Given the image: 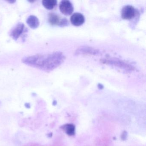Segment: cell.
Masks as SVG:
<instances>
[{"label":"cell","mask_w":146,"mask_h":146,"mask_svg":"<svg viewBox=\"0 0 146 146\" xmlns=\"http://www.w3.org/2000/svg\"><path fill=\"white\" fill-rule=\"evenodd\" d=\"M27 23L31 29H35L38 28L40 25L39 19L34 15L29 16L27 19Z\"/></svg>","instance_id":"8"},{"label":"cell","mask_w":146,"mask_h":146,"mask_svg":"<svg viewBox=\"0 0 146 146\" xmlns=\"http://www.w3.org/2000/svg\"><path fill=\"white\" fill-rule=\"evenodd\" d=\"M69 24L68 20L66 18H63L60 20V22L59 26L60 27H65V26H67Z\"/></svg>","instance_id":"12"},{"label":"cell","mask_w":146,"mask_h":146,"mask_svg":"<svg viewBox=\"0 0 146 146\" xmlns=\"http://www.w3.org/2000/svg\"><path fill=\"white\" fill-rule=\"evenodd\" d=\"M59 9L60 12L66 16L70 15L74 10L72 4L68 0H63L60 2Z\"/></svg>","instance_id":"4"},{"label":"cell","mask_w":146,"mask_h":146,"mask_svg":"<svg viewBox=\"0 0 146 146\" xmlns=\"http://www.w3.org/2000/svg\"><path fill=\"white\" fill-rule=\"evenodd\" d=\"M42 4L48 10H52L57 5V1L56 0H43Z\"/></svg>","instance_id":"11"},{"label":"cell","mask_w":146,"mask_h":146,"mask_svg":"<svg viewBox=\"0 0 146 146\" xmlns=\"http://www.w3.org/2000/svg\"><path fill=\"white\" fill-rule=\"evenodd\" d=\"M24 28L25 25L23 23H19L11 30L10 34L11 37L17 40L23 34Z\"/></svg>","instance_id":"5"},{"label":"cell","mask_w":146,"mask_h":146,"mask_svg":"<svg viewBox=\"0 0 146 146\" xmlns=\"http://www.w3.org/2000/svg\"><path fill=\"white\" fill-rule=\"evenodd\" d=\"M99 52L97 49L89 47L84 46L79 48L76 52V54L83 55H96L99 54Z\"/></svg>","instance_id":"7"},{"label":"cell","mask_w":146,"mask_h":146,"mask_svg":"<svg viewBox=\"0 0 146 146\" xmlns=\"http://www.w3.org/2000/svg\"><path fill=\"white\" fill-rule=\"evenodd\" d=\"M71 23L74 26H79L82 25L85 22V17L82 13H75L70 17Z\"/></svg>","instance_id":"6"},{"label":"cell","mask_w":146,"mask_h":146,"mask_svg":"<svg viewBox=\"0 0 146 146\" xmlns=\"http://www.w3.org/2000/svg\"><path fill=\"white\" fill-rule=\"evenodd\" d=\"M66 58L60 52L48 54H37L24 58L23 63L42 70L49 71L56 69L64 61Z\"/></svg>","instance_id":"1"},{"label":"cell","mask_w":146,"mask_h":146,"mask_svg":"<svg viewBox=\"0 0 146 146\" xmlns=\"http://www.w3.org/2000/svg\"><path fill=\"white\" fill-rule=\"evenodd\" d=\"M61 19L56 13H50L48 15V20L49 23L53 25H59Z\"/></svg>","instance_id":"10"},{"label":"cell","mask_w":146,"mask_h":146,"mask_svg":"<svg viewBox=\"0 0 146 146\" xmlns=\"http://www.w3.org/2000/svg\"><path fill=\"white\" fill-rule=\"evenodd\" d=\"M24 146H43L42 145H40V144H37L36 143H29L26 145H25Z\"/></svg>","instance_id":"13"},{"label":"cell","mask_w":146,"mask_h":146,"mask_svg":"<svg viewBox=\"0 0 146 146\" xmlns=\"http://www.w3.org/2000/svg\"><path fill=\"white\" fill-rule=\"evenodd\" d=\"M62 129L70 136H73L75 134V126L71 124H67L62 126Z\"/></svg>","instance_id":"9"},{"label":"cell","mask_w":146,"mask_h":146,"mask_svg":"<svg viewBox=\"0 0 146 146\" xmlns=\"http://www.w3.org/2000/svg\"><path fill=\"white\" fill-rule=\"evenodd\" d=\"M16 1H8V2H10V3H13Z\"/></svg>","instance_id":"14"},{"label":"cell","mask_w":146,"mask_h":146,"mask_svg":"<svg viewBox=\"0 0 146 146\" xmlns=\"http://www.w3.org/2000/svg\"><path fill=\"white\" fill-rule=\"evenodd\" d=\"M102 62L107 64L111 65L117 66L121 69L126 70H133L134 68L130 65L127 64L125 62H123L122 60L117 59H106L102 60Z\"/></svg>","instance_id":"2"},{"label":"cell","mask_w":146,"mask_h":146,"mask_svg":"<svg viewBox=\"0 0 146 146\" xmlns=\"http://www.w3.org/2000/svg\"><path fill=\"white\" fill-rule=\"evenodd\" d=\"M136 13V10L134 7L131 5L125 6L121 10V17L125 20H129L134 18Z\"/></svg>","instance_id":"3"}]
</instances>
